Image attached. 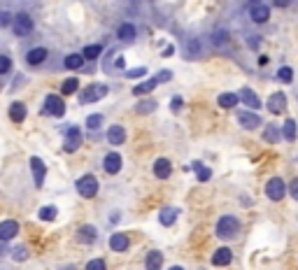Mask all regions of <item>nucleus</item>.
I'll use <instances>...</instances> for the list:
<instances>
[{"instance_id":"obj_1","label":"nucleus","mask_w":298,"mask_h":270,"mask_svg":"<svg viewBox=\"0 0 298 270\" xmlns=\"http://www.w3.org/2000/svg\"><path fill=\"white\" fill-rule=\"evenodd\" d=\"M238 231H240V221L235 217H222L217 221V238L231 240L238 235Z\"/></svg>"},{"instance_id":"obj_2","label":"nucleus","mask_w":298,"mask_h":270,"mask_svg":"<svg viewBox=\"0 0 298 270\" xmlns=\"http://www.w3.org/2000/svg\"><path fill=\"white\" fill-rule=\"evenodd\" d=\"M77 191L82 198H93L98 193V179L93 175H84L77 179Z\"/></svg>"},{"instance_id":"obj_3","label":"nucleus","mask_w":298,"mask_h":270,"mask_svg":"<svg viewBox=\"0 0 298 270\" xmlns=\"http://www.w3.org/2000/svg\"><path fill=\"white\" fill-rule=\"evenodd\" d=\"M44 112L47 115H52V116H63L65 115V103H63V98L61 96H56V94H49L47 98H44Z\"/></svg>"},{"instance_id":"obj_4","label":"nucleus","mask_w":298,"mask_h":270,"mask_svg":"<svg viewBox=\"0 0 298 270\" xmlns=\"http://www.w3.org/2000/svg\"><path fill=\"white\" fill-rule=\"evenodd\" d=\"M107 96V86L105 84H89L84 91H82V103H96V100H103Z\"/></svg>"},{"instance_id":"obj_5","label":"nucleus","mask_w":298,"mask_h":270,"mask_svg":"<svg viewBox=\"0 0 298 270\" xmlns=\"http://www.w3.org/2000/svg\"><path fill=\"white\" fill-rule=\"evenodd\" d=\"M12 31H14V35H19V38L28 35V33L33 31V19L26 12H19V14L14 17V21H12Z\"/></svg>"},{"instance_id":"obj_6","label":"nucleus","mask_w":298,"mask_h":270,"mask_svg":"<svg viewBox=\"0 0 298 270\" xmlns=\"http://www.w3.org/2000/svg\"><path fill=\"white\" fill-rule=\"evenodd\" d=\"M82 147V131L77 126H70L68 133H65V142H63V149L68 154H74L77 149Z\"/></svg>"},{"instance_id":"obj_7","label":"nucleus","mask_w":298,"mask_h":270,"mask_svg":"<svg viewBox=\"0 0 298 270\" xmlns=\"http://www.w3.org/2000/svg\"><path fill=\"white\" fill-rule=\"evenodd\" d=\"M266 196L270 198V200H282V198L287 196V184H284L279 177H273V179H268Z\"/></svg>"},{"instance_id":"obj_8","label":"nucleus","mask_w":298,"mask_h":270,"mask_svg":"<svg viewBox=\"0 0 298 270\" xmlns=\"http://www.w3.org/2000/svg\"><path fill=\"white\" fill-rule=\"evenodd\" d=\"M238 124L242 126V128H247V131H254V128L261 126V116L256 115V112H252V110H242L238 115Z\"/></svg>"},{"instance_id":"obj_9","label":"nucleus","mask_w":298,"mask_h":270,"mask_svg":"<svg viewBox=\"0 0 298 270\" xmlns=\"http://www.w3.org/2000/svg\"><path fill=\"white\" fill-rule=\"evenodd\" d=\"M17 233H19V224L17 221L7 219V221L0 224V242H10L12 238H17Z\"/></svg>"},{"instance_id":"obj_10","label":"nucleus","mask_w":298,"mask_h":270,"mask_svg":"<svg viewBox=\"0 0 298 270\" xmlns=\"http://www.w3.org/2000/svg\"><path fill=\"white\" fill-rule=\"evenodd\" d=\"M231 261H233V251L228 250V247H219V250L212 254V266H217V268L231 266Z\"/></svg>"},{"instance_id":"obj_11","label":"nucleus","mask_w":298,"mask_h":270,"mask_svg":"<svg viewBox=\"0 0 298 270\" xmlns=\"http://www.w3.org/2000/svg\"><path fill=\"white\" fill-rule=\"evenodd\" d=\"M31 168H33V177H35V187H42L44 175H47V166H44L37 156H33V158H31Z\"/></svg>"},{"instance_id":"obj_12","label":"nucleus","mask_w":298,"mask_h":270,"mask_svg":"<svg viewBox=\"0 0 298 270\" xmlns=\"http://www.w3.org/2000/svg\"><path fill=\"white\" fill-rule=\"evenodd\" d=\"M103 168H105V173H110V175H117L119 170H121V156L117 152L107 154L105 161H103Z\"/></svg>"},{"instance_id":"obj_13","label":"nucleus","mask_w":298,"mask_h":270,"mask_svg":"<svg viewBox=\"0 0 298 270\" xmlns=\"http://www.w3.org/2000/svg\"><path fill=\"white\" fill-rule=\"evenodd\" d=\"M130 247V240H128L126 233H114L112 238H110V250L114 251H126Z\"/></svg>"},{"instance_id":"obj_14","label":"nucleus","mask_w":298,"mask_h":270,"mask_svg":"<svg viewBox=\"0 0 298 270\" xmlns=\"http://www.w3.org/2000/svg\"><path fill=\"white\" fill-rule=\"evenodd\" d=\"M284 107H287V96L284 94H273L270 96V100H268V110H270L273 115L284 112Z\"/></svg>"},{"instance_id":"obj_15","label":"nucleus","mask_w":298,"mask_h":270,"mask_svg":"<svg viewBox=\"0 0 298 270\" xmlns=\"http://www.w3.org/2000/svg\"><path fill=\"white\" fill-rule=\"evenodd\" d=\"M96 238H98V231L93 229V226H89V224L77 231V240H79V242H84V245H93Z\"/></svg>"},{"instance_id":"obj_16","label":"nucleus","mask_w":298,"mask_h":270,"mask_svg":"<svg viewBox=\"0 0 298 270\" xmlns=\"http://www.w3.org/2000/svg\"><path fill=\"white\" fill-rule=\"evenodd\" d=\"M107 140H110V145H124V142H126V131H124V126H110Z\"/></svg>"},{"instance_id":"obj_17","label":"nucleus","mask_w":298,"mask_h":270,"mask_svg":"<svg viewBox=\"0 0 298 270\" xmlns=\"http://www.w3.org/2000/svg\"><path fill=\"white\" fill-rule=\"evenodd\" d=\"M47 56H49L47 49H44V47H37V49H31V52L26 54V63H28V65H40V63L47 61Z\"/></svg>"},{"instance_id":"obj_18","label":"nucleus","mask_w":298,"mask_h":270,"mask_svg":"<svg viewBox=\"0 0 298 270\" xmlns=\"http://www.w3.org/2000/svg\"><path fill=\"white\" fill-rule=\"evenodd\" d=\"M163 266V254L159 250H151L147 254V259H145V268L147 270H161Z\"/></svg>"},{"instance_id":"obj_19","label":"nucleus","mask_w":298,"mask_h":270,"mask_svg":"<svg viewBox=\"0 0 298 270\" xmlns=\"http://www.w3.org/2000/svg\"><path fill=\"white\" fill-rule=\"evenodd\" d=\"M252 21L254 23H266L268 19H270V10H268L266 5H252Z\"/></svg>"},{"instance_id":"obj_20","label":"nucleus","mask_w":298,"mask_h":270,"mask_svg":"<svg viewBox=\"0 0 298 270\" xmlns=\"http://www.w3.org/2000/svg\"><path fill=\"white\" fill-rule=\"evenodd\" d=\"M170 170H172V166L168 158H159V161L154 163V175L159 177V179H168V177H170Z\"/></svg>"},{"instance_id":"obj_21","label":"nucleus","mask_w":298,"mask_h":270,"mask_svg":"<svg viewBox=\"0 0 298 270\" xmlns=\"http://www.w3.org/2000/svg\"><path fill=\"white\" fill-rule=\"evenodd\" d=\"M10 119L14 121V124H21L23 119H26V105L23 103H12L10 105Z\"/></svg>"},{"instance_id":"obj_22","label":"nucleus","mask_w":298,"mask_h":270,"mask_svg":"<svg viewBox=\"0 0 298 270\" xmlns=\"http://www.w3.org/2000/svg\"><path fill=\"white\" fill-rule=\"evenodd\" d=\"M240 98H242V103L249 105L252 110H259V107H261V98H259L252 89H242V91H240Z\"/></svg>"},{"instance_id":"obj_23","label":"nucleus","mask_w":298,"mask_h":270,"mask_svg":"<svg viewBox=\"0 0 298 270\" xmlns=\"http://www.w3.org/2000/svg\"><path fill=\"white\" fill-rule=\"evenodd\" d=\"M117 38L121 42H133L135 40V26L133 23H121L117 31Z\"/></svg>"},{"instance_id":"obj_24","label":"nucleus","mask_w":298,"mask_h":270,"mask_svg":"<svg viewBox=\"0 0 298 270\" xmlns=\"http://www.w3.org/2000/svg\"><path fill=\"white\" fill-rule=\"evenodd\" d=\"M159 219H161V224H163V226H172V224H175V219H177V210L175 208H163L161 210V214H159Z\"/></svg>"},{"instance_id":"obj_25","label":"nucleus","mask_w":298,"mask_h":270,"mask_svg":"<svg viewBox=\"0 0 298 270\" xmlns=\"http://www.w3.org/2000/svg\"><path fill=\"white\" fill-rule=\"evenodd\" d=\"M63 65L68 68V70H77V68L84 65V56H82V54H70V56H65Z\"/></svg>"},{"instance_id":"obj_26","label":"nucleus","mask_w":298,"mask_h":270,"mask_svg":"<svg viewBox=\"0 0 298 270\" xmlns=\"http://www.w3.org/2000/svg\"><path fill=\"white\" fill-rule=\"evenodd\" d=\"M156 84H159V82H156V79H147V82L138 84V86L133 89V96H145V94H151Z\"/></svg>"},{"instance_id":"obj_27","label":"nucleus","mask_w":298,"mask_h":270,"mask_svg":"<svg viewBox=\"0 0 298 270\" xmlns=\"http://www.w3.org/2000/svg\"><path fill=\"white\" fill-rule=\"evenodd\" d=\"M238 100H240V96H235V94H222V96H219V105H222L224 110H231V107H235V105H238Z\"/></svg>"},{"instance_id":"obj_28","label":"nucleus","mask_w":298,"mask_h":270,"mask_svg":"<svg viewBox=\"0 0 298 270\" xmlns=\"http://www.w3.org/2000/svg\"><path fill=\"white\" fill-rule=\"evenodd\" d=\"M282 135L287 137L289 142H294V140H296L298 131H296V121H294V119H287V121H284V131H282Z\"/></svg>"},{"instance_id":"obj_29","label":"nucleus","mask_w":298,"mask_h":270,"mask_svg":"<svg viewBox=\"0 0 298 270\" xmlns=\"http://www.w3.org/2000/svg\"><path fill=\"white\" fill-rule=\"evenodd\" d=\"M100 52H103V44H89L82 52V56H84V61H93V58L100 56Z\"/></svg>"},{"instance_id":"obj_30","label":"nucleus","mask_w":298,"mask_h":270,"mask_svg":"<svg viewBox=\"0 0 298 270\" xmlns=\"http://www.w3.org/2000/svg\"><path fill=\"white\" fill-rule=\"evenodd\" d=\"M263 137H266L270 145H275V142H279V128L273 124H268L266 126V131H263Z\"/></svg>"},{"instance_id":"obj_31","label":"nucleus","mask_w":298,"mask_h":270,"mask_svg":"<svg viewBox=\"0 0 298 270\" xmlns=\"http://www.w3.org/2000/svg\"><path fill=\"white\" fill-rule=\"evenodd\" d=\"M77 89H79V79H77V77H70V79H65V82H63V86H61V94L70 96V94H74Z\"/></svg>"},{"instance_id":"obj_32","label":"nucleus","mask_w":298,"mask_h":270,"mask_svg":"<svg viewBox=\"0 0 298 270\" xmlns=\"http://www.w3.org/2000/svg\"><path fill=\"white\" fill-rule=\"evenodd\" d=\"M193 168L198 170V173H196V177H198L201 182H207V179L212 177V170H210V168H205V166H203V163H198V161L193 163Z\"/></svg>"},{"instance_id":"obj_33","label":"nucleus","mask_w":298,"mask_h":270,"mask_svg":"<svg viewBox=\"0 0 298 270\" xmlns=\"http://www.w3.org/2000/svg\"><path fill=\"white\" fill-rule=\"evenodd\" d=\"M56 214H58V212H56V208H54V205H47V208L40 210V219H42V221H54V219H56Z\"/></svg>"},{"instance_id":"obj_34","label":"nucleus","mask_w":298,"mask_h":270,"mask_svg":"<svg viewBox=\"0 0 298 270\" xmlns=\"http://www.w3.org/2000/svg\"><path fill=\"white\" fill-rule=\"evenodd\" d=\"M277 79L284 84L294 82V70H291V68H279V70H277Z\"/></svg>"},{"instance_id":"obj_35","label":"nucleus","mask_w":298,"mask_h":270,"mask_svg":"<svg viewBox=\"0 0 298 270\" xmlns=\"http://www.w3.org/2000/svg\"><path fill=\"white\" fill-rule=\"evenodd\" d=\"M100 124H103V115H91L89 119H86V128H89V131L100 128Z\"/></svg>"},{"instance_id":"obj_36","label":"nucleus","mask_w":298,"mask_h":270,"mask_svg":"<svg viewBox=\"0 0 298 270\" xmlns=\"http://www.w3.org/2000/svg\"><path fill=\"white\" fill-rule=\"evenodd\" d=\"M12 259L14 261H26L28 259V250H26V247H14V251H12Z\"/></svg>"},{"instance_id":"obj_37","label":"nucleus","mask_w":298,"mask_h":270,"mask_svg":"<svg viewBox=\"0 0 298 270\" xmlns=\"http://www.w3.org/2000/svg\"><path fill=\"white\" fill-rule=\"evenodd\" d=\"M86 270H107V266H105V261L103 259H93V261L86 263Z\"/></svg>"},{"instance_id":"obj_38","label":"nucleus","mask_w":298,"mask_h":270,"mask_svg":"<svg viewBox=\"0 0 298 270\" xmlns=\"http://www.w3.org/2000/svg\"><path fill=\"white\" fill-rule=\"evenodd\" d=\"M12 70V58L10 56H0V75L10 73Z\"/></svg>"},{"instance_id":"obj_39","label":"nucleus","mask_w":298,"mask_h":270,"mask_svg":"<svg viewBox=\"0 0 298 270\" xmlns=\"http://www.w3.org/2000/svg\"><path fill=\"white\" fill-rule=\"evenodd\" d=\"M12 21H14V17H12L10 12H0V28H7V26H12Z\"/></svg>"},{"instance_id":"obj_40","label":"nucleus","mask_w":298,"mask_h":270,"mask_svg":"<svg viewBox=\"0 0 298 270\" xmlns=\"http://www.w3.org/2000/svg\"><path fill=\"white\" fill-rule=\"evenodd\" d=\"M151 110H156V103H154V100H147V103H140L138 105L140 115H142V112H151Z\"/></svg>"},{"instance_id":"obj_41","label":"nucleus","mask_w":298,"mask_h":270,"mask_svg":"<svg viewBox=\"0 0 298 270\" xmlns=\"http://www.w3.org/2000/svg\"><path fill=\"white\" fill-rule=\"evenodd\" d=\"M287 191L294 196V200H298V177H296V179H291V184H289Z\"/></svg>"},{"instance_id":"obj_42","label":"nucleus","mask_w":298,"mask_h":270,"mask_svg":"<svg viewBox=\"0 0 298 270\" xmlns=\"http://www.w3.org/2000/svg\"><path fill=\"white\" fill-rule=\"evenodd\" d=\"M172 73L170 70H163V73H159V77H156V82H170Z\"/></svg>"},{"instance_id":"obj_43","label":"nucleus","mask_w":298,"mask_h":270,"mask_svg":"<svg viewBox=\"0 0 298 270\" xmlns=\"http://www.w3.org/2000/svg\"><path fill=\"white\" fill-rule=\"evenodd\" d=\"M142 75H147V70L145 68H135V70H128V77L133 79V77H142Z\"/></svg>"},{"instance_id":"obj_44","label":"nucleus","mask_w":298,"mask_h":270,"mask_svg":"<svg viewBox=\"0 0 298 270\" xmlns=\"http://www.w3.org/2000/svg\"><path fill=\"white\" fill-rule=\"evenodd\" d=\"M214 44H226V40H228V33H217V38H214Z\"/></svg>"},{"instance_id":"obj_45","label":"nucleus","mask_w":298,"mask_h":270,"mask_svg":"<svg viewBox=\"0 0 298 270\" xmlns=\"http://www.w3.org/2000/svg\"><path fill=\"white\" fill-rule=\"evenodd\" d=\"M182 105H184V103H182V98H180V96H175V100H172V110H175V112H180Z\"/></svg>"},{"instance_id":"obj_46","label":"nucleus","mask_w":298,"mask_h":270,"mask_svg":"<svg viewBox=\"0 0 298 270\" xmlns=\"http://www.w3.org/2000/svg\"><path fill=\"white\" fill-rule=\"evenodd\" d=\"M273 2H275L277 7H289L291 5V0H273Z\"/></svg>"},{"instance_id":"obj_47","label":"nucleus","mask_w":298,"mask_h":270,"mask_svg":"<svg viewBox=\"0 0 298 270\" xmlns=\"http://www.w3.org/2000/svg\"><path fill=\"white\" fill-rule=\"evenodd\" d=\"M249 47L256 49V47H259V38H249Z\"/></svg>"},{"instance_id":"obj_48","label":"nucleus","mask_w":298,"mask_h":270,"mask_svg":"<svg viewBox=\"0 0 298 270\" xmlns=\"http://www.w3.org/2000/svg\"><path fill=\"white\" fill-rule=\"evenodd\" d=\"M268 61H270L268 56H259V65H268Z\"/></svg>"},{"instance_id":"obj_49","label":"nucleus","mask_w":298,"mask_h":270,"mask_svg":"<svg viewBox=\"0 0 298 270\" xmlns=\"http://www.w3.org/2000/svg\"><path fill=\"white\" fill-rule=\"evenodd\" d=\"M5 254H10V250H7L5 245H0V256H5Z\"/></svg>"},{"instance_id":"obj_50","label":"nucleus","mask_w":298,"mask_h":270,"mask_svg":"<svg viewBox=\"0 0 298 270\" xmlns=\"http://www.w3.org/2000/svg\"><path fill=\"white\" fill-rule=\"evenodd\" d=\"M168 270H184L182 266H172V268H168Z\"/></svg>"},{"instance_id":"obj_51","label":"nucleus","mask_w":298,"mask_h":270,"mask_svg":"<svg viewBox=\"0 0 298 270\" xmlns=\"http://www.w3.org/2000/svg\"><path fill=\"white\" fill-rule=\"evenodd\" d=\"M249 2H254V5H259V2H261V0H249Z\"/></svg>"},{"instance_id":"obj_52","label":"nucleus","mask_w":298,"mask_h":270,"mask_svg":"<svg viewBox=\"0 0 298 270\" xmlns=\"http://www.w3.org/2000/svg\"><path fill=\"white\" fill-rule=\"evenodd\" d=\"M63 270H74V268H73V266H70V268H63Z\"/></svg>"}]
</instances>
